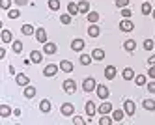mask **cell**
<instances>
[{"label":"cell","mask_w":155,"mask_h":125,"mask_svg":"<svg viewBox=\"0 0 155 125\" xmlns=\"http://www.w3.org/2000/svg\"><path fill=\"white\" fill-rule=\"evenodd\" d=\"M82 90H84V92H94V90H97V82H95V78H94V77L84 78V82H82Z\"/></svg>","instance_id":"obj_1"},{"label":"cell","mask_w":155,"mask_h":125,"mask_svg":"<svg viewBox=\"0 0 155 125\" xmlns=\"http://www.w3.org/2000/svg\"><path fill=\"white\" fill-rule=\"evenodd\" d=\"M62 86H64V92L65 94H75V90H77V82L73 81V78H68Z\"/></svg>","instance_id":"obj_2"},{"label":"cell","mask_w":155,"mask_h":125,"mask_svg":"<svg viewBox=\"0 0 155 125\" xmlns=\"http://www.w3.org/2000/svg\"><path fill=\"white\" fill-rule=\"evenodd\" d=\"M124 108H125V114H127V116H135V110H137V107H135V101L127 99L125 103H124Z\"/></svg>","instance_id":"obj_3"},{"label":"cell","mask_w":155,"mask_h":125,"mask_svg":"<svg viewBox=\"0 0 155 125\" xmlns=\"http://www.w3.org/2000/svg\"><path fill=\"white\" fill-rule=\"evenodd\" d=\"M108 95H110V92H108V88L105 86V84H101V86H97V97L99 99H108Z\"/></svg>","instance_id":"obj_4"},{"label":"cell","mask_w":155,"mask_h":125,"mask_svg":"<svg viewBox=\"0 0 155 125\" xmlns=\"http://www.w3.org/2000/svg\"><path fill=\"white\" fill-rule=\"evenodd\" d=\"M56 73H58V65H54V64H49L45 69H43V75L45 77H54Z\"/></svg>","instance_id":"obj_5"},{"label":"cell","mask_w":155,"mask_h":125,"mask_svg":"<svg viewBox=\"0 0 155 125\" xmlns=\"http://www.w3.org/2000/svg\"><path fill=\"white\" fill-rule=\"evenodd\" d=\"M60 112H62L64 116H71L73 112H75V107H73L71 103H64V105L60 107Z\"/></svg>","instance_id":"obj_6"},{"label":"cell","mask_w":155,"mask_h":125,"mask_svg":"<svg viewBox=\"0 0 155 125\" xmlns=\"http://www.w3.org/2000/svg\"><path fill=\"white\" fill-rule=\"evenodd\" d=\"M133 28H135V25H133L129 19H124V21L120 22V30H121V32H131Z\"/></svg>","instance_id":"obj_7"},{"label":"cell","mask_w":155,"mask_h":125,"mask_svg":"<svg viewBox=\"0 0 155 125\" xmlns=\"http://www.w3.org/2000/svg\"><path fill=\"white\" fill-rule=\"evenodd\" d=\"M56 45H54V43H43V52H45V54H54V52H56Z\"/></svg>","instance_id":"obj_8"},{"label":"cell","mask_w":155,"mask_h":125,"mask_svg":"<svg viewBox=\"0 0 155 125\" xmlns=\"http://www.w3.org/2000/svg\"><path fill=\"white\" fill-rule=\"evenodd\" d=\"M36 38H38L39 43H47V32H45V28H38L36 30Z\"/></svg>","instance_id":"obj_9"},{"label":"cell","mask_w":155,"mask_h":125,"mask_svg":"<svg viewBox=\"0 0 155 125\" xmlns=\"http://www.w3.org/2000/svg\"><path fill=\"white\" fill-rule=\"evenodd\" d=\"M60 69H62L64 73H71V71H73V64H71L69 60H62V62H60Z\"/></svg>","instance_id":"obj_10"},{"label":"cell","mask_w":155,"mask_h":125,"mask_svg":"<svg viewBox=\"0 0 155 125\" xmlns=\"http://www.w3.org/2000/svg\"><path fill=\"white\" fill-rule=\"evenodd\" d=\"M15 81H17V84H19V86H28V84H30L28 77H26V75H23V73H19V75L15 77Z\"/></svg>","instance_id":"obj_11"},{"label":"cell","mask_w":155,"mask_h":125,"mask_svg":"<svg viewBox=\"0 0 155 125\" xmlns=\"http://www.w3.org/2000/svg\"><path fill=\"white\" fill-rule=\"evenodd\" d=\"M99 32H101V30H99V26L95 25V22H92L90 28H88V36H90V38H97V36H99Z\"/></svg>","instance_id":"obj_12"},{"label":"cell","mask_w":155,"mask_h":125,"mask_svg":"<svg viewBox=\"0 0 155 125\" xmlns=\"http://www.w3.org/2000/svg\"><path fill=\"white\" fill-rule=\"evenodd\" d=\"M95 112H97V108H95V105H94V101H86V114L92 118Z\"/></svg>","instance_id":"obj_13"},{"label":"cell","mask_w":155,"mask_h":125,"mask_svg":"<svg viewBox=\"0 0 155 125\" xmlns=\"http://www.w3.org/2000/svg\"><path fill=\"white\" fill-rule=\"evenodd\" d=\"M105 77L108 78V81H112V78L116 77V67H114V65H108V67H105Z\"/></svg>","instance_id":"obj_14"},{"label":"cell","mask_w":155,"mask_h":125,"mask_svg":"<svg viewBox=\"0 0 155 125\" xmlns=\"http://www.w3.org/2000/svg\"><path fill=\"white\" fill-rule=\"evenodd\" d=\"M71 49L77 51V52L82 51V49H84V41H82V39H73V41H71Z\"/></svg>","instance_id":"obj_15"},{"label":"cell","mask_w":155,"mask_h":125,"mask_svg":"<svg viewBox=\"0 0 155 125\" xmlns=\"http://www.w3.org/2000/svg\"><path fill=\"white\" fill-rule=\"evenodd\" d=\"M97 110H99V114H110V112H112V105L110 103H101V107Z\"/></svg>","instance_id":"obj_16"},{"label":"cell","mask_w":155,"mask_h":125,"mask_svg":"<svg viewBox=\"0 0 155 125\" xmlns=\"http://www.w3.org/2000/svg\"><path fill=\"white\" fill-rule=\"evenodd\" d=\"M30 60L34 62V64H39V62L43 60V54H41L39 51H32V52H30Z\"/></svg>","instance_id":"obj_17"},{"label":"cell","mask_w":155,"mask_h":125,"mask_svg":"<svg viewBox=\"0 0 155 125\" xmlns=\"http://www.w3.org/2000/svg\"><path fill=\"white\" fill-rule=\"evenodd\" d=\"M92 58H94V60H97V62H99V60H103V58H105V51H103V49H94Z\"/></svg>","instance_id":"obj_18"},{"label":"cell","mask_w":155,"mask_h":125,"mask_svg":"<svg viewBox=\"0 0 155 125\" xmlns=\"http://www.w3.org/2000/svg\"><path fill=\"white\" fill-rule=\"evenodd\" d=\"M39 110L41 112H51V101L49 99H43L39 103Z\"/></svg>","instance_id":"obj_19"},{"label":"cell","mask_w":155,"mask_h":125,"mask_svg":"<svg viewBox=\"0 0 155 125\" xmlns=\"http://www.w3.org/2000/svg\"><path fill=\"white\" fill-rule=\"evenodd\" d=\"M25 97L26 99H32V97H36V88H32L30 84L25 88Z\"/></svg>","instance_id":"obj_20"},{"label":"cell","mask_w":155,"mask_h":125,"mask_svg":"<svg viewBox=\"0 0 155 125\" xmlns=\"http://www.w3.org/2000/svg\"><path fill=\"white\" fill-rule=\"evenodd\" d=\"M124 47H125V51H129V52H133L137 49V43H135V39H127L125 43H124Z\"/></svg>","instance_id":"obj_21"},{"label":"cell","mask_w":155,"mask_h":125,"mask_svg":"<svg viewBox=\"0 0 155 125\" xmlns=\"http://www.w3.org/2000/svg\"><path fill=\"white\" fill-rule=\"evenodd\" d=\"M88 11H90V4H88L86 0L79 2V13H88Z\"/></svg>","instance_id":"obj_22"},{"label":"cell","mask_w":155,"mask_h":125,"mask_svg":"<svg viewBox=\"0 0 155 125\" xmlns=\"http://www.w3.org/2000/svg\"><path fill=\"white\" fill-rule=\"evenodd\" d=\"M124 78L125 81H133V78H135V71H133L131 67H125L124 69Z\"/></svg>","instance_id":"obj_23"},{"label":"cell","mask_w":155,"mask_h":125,"mask_svg":"<svg viewBox=\"0 0 155 125\" xmlns=\"http://www.w3.org/2000/svg\"><path fill=\"white\" fill-rule=\"evenodd\" d=\"M124 116H125L124 110H114V112H112V120H114V121H121V120H124Z\"/></svg>","instance_id":"obj_24"},{"label":"cell","mask_w":155,"mask_h":125,"mask_svg":"<svg viewBox=\"0 0 155 125\" xmlns=\"http://www.w3.org/2000/svg\"><path fill=\"white\" fill-rule=\"evenodd\" d=\"M68 11H69L71 15H77V13H79V4L69 2V4H68Z\"/></svg>","instance_id":"obj_25"},{"label":"cell","mask_w":155,"mask_h":125,"mask_svg":"<svg viewBox=\"0 0 155 125\" xmlns=\"http://www.w3.org/2000/svg\"><path fill=\"white\" fill-rule=\"evenodd\" d=\"M9 114H12V108H9L8 105H2V107H0V116H2V118H8Z\"/></svg>","instance_id":"obj_26"},{"label":"cell","mask_w":155,"mask_h":125,"mask_svg":"<svg viewBox=\"0 0 155 125\" xmlns=\"http://www.w3.org/2000/svg\"><path fill=\"white\" fill-rule=\"evenodd\" d=\"M140 9H142V13H144V15H150L151 11H153V8H151V4H150V2H144Z\"/></svg>","instance_id":"obj_27"},{"label":"cell","mask_w":155,"mask_h":125,"mask_svg":"<svg viewBox=\"0 0 155 125\" xmlns=\"http://www.w3.org/2000/svg\"><path fill=\"white\" fill-rule=\"evenodd\" d=\"M21 30H23L25 36H32V34H34V26H32V25H23Z\"/></svg>","instance_id":"obj_28"},{"label":"cell","mask_w":155,"mask_h":125,"mask_svg":"<svg viewBox=\"0 0 155 125\" xmlns=\"http://www.w3.org/2000/svg\"><path fill=\"white\" fill-rule=\"evenodd\" d=\"M2 41L4 43H12V32L9 30H2Z\"/></svg>","instance_id":"obj_29"},{"label":"cell","mask_w":155,"mask_h":125,"mask_svg":"<svg viewBox=\"0 0 155 125\" xmlns=\"http://www.w3.org/2000/svg\"><path fill=\"white\" fill-rule=\"evenodd\" d=\"M144 108L146 110H155V101L153 99H146L144 101Z\"/></svg>","instance_id":"obj_30"},{"label":"cell","mask_w":155,"mask_h":125,"mask_svg":"<svg viewBox=\"0 0 155 125\" xmlns=\"http://www.w3.org/2000/svg\"><path fill=\"white\" fill-rule=\"evenodd\" d=\"M49 8L52 11H58L60 9V0H49Z\"/></svg>","instance_id":"obj_31"},{"label":"cell","mask_w":155,"mask_h":125,"mask_svg":"<svg viewBox=\"0 0 155 125\" xmlns=\"http://www.w3.org/2000/svg\"><path fill=\"white\" fill-rule=\"evenodd\" d=\"M112 121H114V120H112V118H108V114H103V118L99 120V125H110Z\"/></svg>","instance_id":"obj_32"},{"label":"cell","mask_w":155,"mask_h":125,"mask_svg":"<svg viewBox=\"0 0 155 125\" xmlns=\"http://www.w3.org/2000/svg\"><path fill=\"white\" fill-rule=\"evenodd\" d=\"M12 47H13V52H17V54H19V52H23V43H21V41H17V39L13 41V45H12Z\"/></svg>","instance_id":"obj_33"},{"label":"cell","mask_w":155,"mask_h":125,"mask_svg":"<svg viewBox=\"0 0 155 125\" xmlns=\"http://www.w3.org/2000/svg\"><path fill=\"white\" fill-rule=\"evenodd\" d=\"M135 82H137V86H144V84H146V75H137Z\"/></svg>","instance_id":"obj_34"},{"label":"cell","mask_w":155,"mask_h":125,"mask_svg":"<svg viewBox=\"0 0 155 125\" xmlns=\"http://www.w3.org/2000/svg\"><path fill=\"white\" fill-rule=\"evenodd\" d=\"M60 22H62V25H69V22H71V13H64V15H60Z\"/></svg>","instance_id":"obj_35"},{"label":"cell","mask_w":155,"mask_h":125,"mask_svg":"<svg viewBox=\"0 0 155 125\" xmlns=\"http://www.w3.org/2000/svg\"><path fill=\"white\" fill-rule=\"evenodd\" d=\"M88 21H90V22H97L99 21V13H95V11H88Z\"/></svg>","instance_id":"obj_36"},{"label":"cell","mask_w":155,"mask_h":125,"mask_svg":"<svg viewBox=\"0 0 155 125\" xmlns=\"http://www.w3.org/2000/svg\"><path fill=\"white\" fill-rule=\"evenodd\" d=\"M90 62H92V56L90 54H82L81 56V64L82 65H90Z\"/></svg>","instance_id":"obj_37"},{"label":"cell","mask_w":155,"mask_h":125,"mask_svg":"<svg viewBox=\"0 0 155 125\" xmlns=\"http://www.w3.org/2000/svg\"><path fill=\"white\" fill-rule=\"evenodd\" d=\"M19 15H21L19 9H9V11H8V17H9V19H17Z\"/></svg>","instance_id":"obj_38"},{"label":"cell","mask_w":155,"mask_h":125,"mask_svg":"<svg viewBox=\"0 0 155 125\" xmlns=\"http://www.w3.org/2000/svg\"><path fill=\"white\" fill-rule=\"evenodd\" d=\"M131 15H133V11L129 8H121V17H124V19H129Z\"/></svg>","instance_id":"obj_39"},{"label":"cell","mask_w":155,"mask_h":125,"mask_svg":"<svg viewBox=\"0 0 155 125\" xmlns=\"http://www.w3.org/2000/svg\"><path fill=\"white\" fill-rule=\"evenodd\" d=\"M153 39H146V41H144V49H146V51H151L153 49Z\"/></svg>","instance_id":"obj_40"},{"label":"cell","mask_w":155,"mask_h":125,"mask_svg":"<svg viewBox=\"0 0 155 125\" xmlns=\"http://www.w3.org/2000/svg\"><path fill=\"white\" fill-rule=\"evenodd\" d=\"M9 6H12V0H0V8L2 9H9Z\"/></svg>","instance_id":"obj_41"},{"label":"cell","mask_w":155,"mask_h":125,"mask_svg":"<svg viewBox=\"0 0 155 125\" xmlns=\"http://www.w3.org/2000/svg\"><path fill=\"white\" fill-rule=\"evenodd\" d=\"M116 6L118 8H127L129 6V0H116Z\"/></svg>","instance_id":"obj_42"},{"label":"cell","mask_w":155,"mask_h":125,"mask_svg":"<svg viewBox=\"0 0 155 125\" xmlns=\"http://www.w3.org/2000/svg\"><path fill=\"white\" fill-rule=\"evenodd\" d=\"M148 75H150L151 78H155V65H151V67H150V71H148Z\"/></svg>","instance_id":"obj_43"},{"label":"cell","mask_w":155,"mask_h":125,"mask_svg":"<svg viewBox=\"0 0 155 125\" xmlns=\"http://www.w3.org/2000/svg\"><path fill=\"white\" fill-rule=\"evenodd\" d=\"M73 123H77V125H82V123H84V120H82V118H73Z\"/></svg>","instance_id":"obj_44"},{"label":"cell","mask_w":155,"mask_h":125,"mask_svg":"<svg viewBox=\"0 0 155 125\" xmlns=\"http://www.w3.org/2000/svg\"><path fill=\"white\" fill-rule=\"evenodd\" d=\"M148 90H150L151 94H155V82H150V84H148Z\"/></svg>","instance_id":"obj_45"},{"label":"cell","mask_w":155,"mask_h":125,"mask_svg":"<svg viewBox=\"0 0 155 125\" xmlns=\"http://www.w3.org/2000/svg\"><path fill=\"white\" fill-rule=\"evenodd\" d=\"M15 4H19V6H25V4H28V0H15Z\"/></svg>","instance_id":"obj_46"},{"label":"cell","mask_w":155,"mask_h":125,"mask_svg":"<svg viewBox=\"0 0 155 125\" xmlns=\"http://www.w3.org/2000/svg\"><path fill=\"white\" fill-rule=\"evenodd\" d=\"M148 62H150V65H155V54L150 56V60H148Z\"/></svg>","instance_id":"obj_47"},{"label":"cell","mask_w":155,"mask_h":125,"mask_svg":"<svg viewBox=\"0 0 155 125\" xmlns=\"http://www.w3.org/2000/svg\"><path fill=\"white\" fill-rule=\"evenodd\" d=\"M151 13H153V19H155V9H153V11H151Z\"/></svg>","instance_id":"obj_48"}]
</instances>
